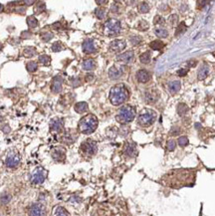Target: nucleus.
<instances>
[{
	"instance_id": "obj_1",
	"label": "nucleus",
	"mask_w": 215,
	"mask_h": 216,
	"mask_svg": "<svg viewBox=\"0 0 215 216\" xmlns=\"http://www.w3.org/2000/svg\"><path fill=\"white\" fill-rule=\"evenodd\" d=\"M129 98V91L124 84L116 85L110 91V101L114 106H120Z\"/></svg>"
},
{
	"instance_id": "obj_2",
	"label": "nucleus",
	"mask_w": 215,
	"mask_h": 216,
	"mask_svg": "<svg viewBox=\"0 0 215 216\" xmlns=\"http://www.w3.org/2000/svg\"><path fill=\"white\" fill-rule=\"evenodd\" d=\"M79 130L84 135H90L94 133L98 127V119L97 116L90 113L83 116L79 122Z\"/></svg>"
},
{
	"instance_id": "obj_3",
	"label": "nucleus",
	"mask_w": 215,
	"mask_h": 216,
	"mask_svg": "<svg viewBox=\"0 0 215 216\" xmlns=\"http://www.w3.org/2000/svg\"><path fill=\"white\" fill-rule=\"evenodd\" d=\"M135 118V110L132 106H124L118 111L117 115V120L121 124L131 123Z\"/></svg>"
},
{
	"instance_id": "obj_4",
	"label": "nucleus",
	"mask_w": 215,
	"mask_h": 216,
	"mask_svg": "<svg viewBox=\"0 0 215 216\" xmlns=\"http://www.w3.org/2000/svg\"><path fill=\"white\" fill-rule=\"evenodd\" d=\"M156 120V113L152 110L146 109L141 111L137 118V123L141 127H149Z\"/></svg>"
},
{
	"instance_id": "obj_5",
	"label": "nucleus",
	"mask_w": 215,
	"mask_h": 216,
	"mask_svg": "<svg viewBox=\"0 0 215 216\" xmlns=\"http://www.w3.org/2000/svg\"><path fill=\"white\" fill-rule=\"evenodd\" d=\"M121 31V23L117 19H109L104 25V33L108 36L117 35Z\"/></svg>"
},
{
	"instance_id": "obj_6",
	"label": "nucleus",
	"mask_w": 215,
	"mask_h": 216,
	"mask_svg": "<svg viewBox=\"0 0 215 216\" xmlns=\"http://www.w3.org/2000/svg\"><path fill=\"white\" fill-rule=\"evenodd\" d=\"M80 149H81L82 152L85 153V154L92 156L97 152L98 146H97V143L94 141L93 140H86L85 141L82 143Z\"/></svg>"
},
{
	"instance_id": "obj_7",
	"label": "nucleus",
	"mask_w": 215,
	"mask_h": 216,
	"mask_svg": "<svg viewBox=\"0 0 215 216\" xmlns=\"http://www.w3.org/2000/svg\"><path fill=\"white\" fill-rule=\"evenodd\" d=\"M47 176V171L42 167H38L31 175V182L34 184H41L44 182Z\"/></svg>"
},
{
	"instance_id": "obj_8",
	"label": "nucleus",
	"mask_w": 215,
	"mask_h": 216,
	"mask_svg": "<svg viewBox=\"0 0 215 216\" xmlns=\"http://www.w3.org/2000/svg\"><path fill=\"white\" fill-rule=\"evenodd\" d=\"M45 214H46V208L41 203H34L28 209L29 216H44Z\"/></svg>"
},
{
	"instance_id": "obj_9",
	"label": "nucleus",
	"mask_w": 215,
	"mask_h": 216,
	"mask_svg": "<svg viewBox=\"0 0 215 216\" xmlns=\"http://www.w3.org/2000/svg\"><path fill=\"white\" fill-rule=\"evenodd\" d=\"M51 155H52V158L55 161H63L66 157V150L62 146L54 147L52 152H51Z\"/></svg>"
},
{
	"instance_id": "obj_10",
	"label": "nucleus",
	"mask_w": 215,
	"mask_h": 216,
	"mask_svg": "<svg viewBox=\"0 0 215 216\" xmlns=\"http://www.w3.org/2000/svg\"><path fill=\"white\" fill-rule=\"evenodd\" d=\"M82 49L85 54H94L97 51V47H96V43L93 39H87L84 41L83 45H82Z\"/></svg>"
},
{
	"instance_id": "obj_11",
	"label": "nucleus",
	"mask_w": 215,
	"mask_h": 216,
	"mask_svg": "<svg viewBox=\"0 0 215 216\" xmlns=\"http://www.w3.org/2000/svg\"><path fill=\"white\" fill-rule=\"evenodd\" d=\"M135 59V54L132 51H128L126 53H121L120 55H118L117 57V61L120 62V63H124V64H129L132 63Z\"/></svg>"
},
{
	"instance_id": "obj_12",
	"label": "nucleus",
	"mask_w": 215,
	"mask_h": 216,
	"mask_svg": "<svg viewBox=\"0 0 215 216\" xmlns=\"http://www.w3.org/2000/svg\"><path fill=\"white\" fill-rule=\"evenodd\" d=\"M63 120L61 119H54L50 123V130L52 133H61L63 130Z\"/></svg>"
},
{
	"instance_id": "obj_13",
	"label": "nucleus",
	"mask_w": 215,
	"mask_h": 216,
	"mask_svg": "<svg viewBox=\"0 0 215 216\" xmlns=\"http://www.w3.org/2000/svg\"><path fill=\"white\" fill-rule=\"evenodd\" d=\"M124 153L127 156L134 157V156L137 155V146L132 143H127L126 146H124Z\"/></svg>"
},
{
	"instance_id": "obj_14",
	"label": "nucleus",
	"mask_w": 215,
	"mask_h": 216,
	"mask_svg": "<svg viewBox=\"0 0 215 216\" xmlns=\"http://www.w3.org/2000/svg\"><path fill=\"white\" fill-rule=\"evenodd\" d=\"M19 163H20V156L16 154V153H10L7 156L6 161H5V163H6L8 167H15L18 165Z\"/></svg>"
},
{
	"instance_id": "obj_15",
	"label": "nucleus",
	"mask_w": 215,
	"mask_h": 216,
	"mask_svg": "<svg viewBox=\"0 0 215 216\" xmlns=\"http://www.w3.org/2000/svg\"><path fill=\"white\" fill-rule=\"evenodd\" d=\"M127 44L124 40H114L110 43V49L114 52H121L126 48Z\"/></svg>"
},
{
	"instance_id": "obj_16",
	"label": "nucleus",
	"mask_w": 215,
	"mask_h": 216,
	"mask_svg": "<svg viewBox=\"0 0 215 216\" xmlns=\"http://www.w3.org/2000/svg\"><path fill=\"white\" fill-rule=\"evenodd\" d=\"M62 84H63V79H62V77H60V76L55 77L52 82V86H51L52 92L56 93V94L60 93L62 91Z\"/></svg>"
},
{
	"instance_id": "obj_17",
	"label": "nucleus",
	"mask_w": 215,
	"mask_h": 216,
	"mask_svg": "<svg viewBox=\"0 0 215 216\" xmlns=\"http://www.w3.org/2000/svg\"><path fill=\"white\" fill-rule=\"evenodd\" d=\"M137 79L140 83H148L151 80V74L146 70H140L137 73Z\"/></svg>"
},
{
	"instance_id": "obj_18",
	"label": "nucleus",
	"mask_w": 215,
	"mask_h": 216,
	"mask_svg": "<svg viewBox=\"0 0 215 216\" xmlns=\"http://www.w3.org/2000/svg\"><path fill=\"white\" fill-rule=\"evenodd\" d=\"M123 75V71L120 68L117 67H112L109 70V77L111 80H118V78H121V76Z\"/></svg>"
},
{
	"instance_id": "obj_19",
	"label": "nucleus",
	"mask_w": 215,
	"mask_h": 216,
	"mask_svg": "<svg viewBox=\"0 0 215 216\" xmlns=\"http://www.w3.org/2000/svg\"><path fill=\"white\" fill-rule=\"evenodd\" d=\"M208 73H209L208 65L203 64L202 66L200 67V69L198 70V73H197V78H198V80H204L206 77H207Z\"/></svg>"
},
{
	"instance_id": "obj_20",
	"label": "nucleus",
	"mask_w": 215,
	"mask_h": 216,
	"mask_svg": "<svg viewBox=\"0 0 215 216\" xmlns=\"http://www.w3.org/2000/svg\"><path fill=\"white\" fill-rule=\"evenodd\" d=\"M82 67L85 71H92L96 68V62L93 59H87L83 62Z\"/></svg>"
},
{
	"instance_id": "obj_21",
	"label": "nucleus",
	"mask_w": 215,
	"mask_h": 216,
	"mask_svg": "<svg viewBox=\"0 0 215 216\" xmlns=\"http://www.w3.org/2000/svg\"><path fill=\"white\" fill-rule=\"evenodd\" d=\"M88 108H89V106H88L86 102H80V103H77L75 105L74 109L78 113H84L88 111Z\"/></svg>"
},
{
	"instance_id": "obj_22",
	"label": "nucleus",
	"mask_w": 215,
	"mask_h": 216,
	"mask_svg": "<svg viewBox=\"0 0 215 216\" xmlns=\"http://www.w3.org/2000/svg\"><path fill=\"white\" fill-rule=\"evenodd\" d=\"M180 87H181V85H180L179 81H172L170 83H168V90L171 94L177 93L180 90Z\"/></svg>"
},
{
	"instance_id": "obj_23",
	"label": "nucleus",
	"mask_w": 215,
	"mask_h": 216,
	"mask_svg": "<svg viewBox=\"0 0 215 216\" xmlns=\"http://www.w3.org/2000/svg\"><path fill=\"white\" fill-rule=\"evenodd\" d=\"M157 99H158V95L156 93H154V92H146V103H148V104L155 103V102L157 101Z\"/></svg>"
},
{
	"instance_id": "obj_24",
	"label": "nucleus",
	"mask_w": 215,
	"mask_h": 216,
	"mask_svg": "<svg viewBox=\"0 0 215 216\" xmlns=\"http://www.w3.org/2000/svg\"><path fill=\"white\" fill-rule=\"evenodd\" d=\"M36 54H37V51L33 47H27L23 50V56L26 58H32Z\"/></svg>"
},
{
	"instance_id": "obj_25",
	"label": "nucleus",
	"mask_w": 215,
	"mask_h": 216,
	"mask_svg": "<svg viewBox=\"0 0 215 216\" xmlns=\"http://www.w3.org/2000/svg\"><path fill=\"white\" fill-rule=\"evenodd\" d=\"M54 216H70V215L64 207L57 206L54 209Z\"/></svg>"
},
{
	"instance_id": "obj_26",
	"label": "nucleus",
	"mask_w": 215,
	"mask_h": 216,
	"mask_svg": "<svg viewBox=\"0 0 215 216\" xmlns=\"http://www.w3.org/2000/svg\"><path fill=\"white\" fill-rule=\"evenodd\" d=\"M38 61H39V63L42 64V65H44V66H49V65L51 64V58L49 56H47V55L39 56Z\"/></svg>"
},
{
	"instance_id": "obj_27",
	"label": "nucleus",
	"mask_w": 215,
	"mask_h": 216,
	"mask_svg": "<svg viewBox=\"0 0 215 216\" xmlns=\"http://www.w3.org/2000/svg\"><path fill=\"white\" fill-rule=\"evenodd\" d=\"M46 10V4L44 2H37V5H35V8H34V11L36 12V14H40L42 12Z\"/></svg>"
},
{
	"instance_id": "obj_28",
	"label": "nucleus",
	"mask_w": 215,
	"mask_h": 216,
	"mask_svg": "<svg viewBox=\"0 0 215 216\" xmlns=\"http://www.w3.org/2000/svg\"><path fill=\"white\" fill-rule=\"evenodd\" d=\"M140 61L143 64H148L151 62V53L145 52L140 56Z\"/></svg>"
},
{
	"instance_id": "obj_29",
	"label": "nucleus",
	"mask_w": 215,
	"mask_h": 216,
	"mask_svg": "<svg viewBox=\"0 0 215 216\" xmlns=\"http://www.w3.org/2000/svg\"><path fill=\"white\" fill-rule=\"evenodd\" d=\"M149 46H151L152 50H160L165 47V44L159 40H155V41H152L151 43L149 44Z\"/></svg>"
},
{
	"instance_id": "obj_30",
	"label": "nucleus",
	"mask_w": 215,
	"mask_h": 216,
	"mask_svg": "<svg viewBox=\"0 0 215 216\" xmlns=\"http://www.w3.org/2000/svg\"><path fill=\"white\" fill-rule=\"evenodd\" d=\"M95 15L97 16V18L99 19H104L105 17H106L107 13H106V9L105 8H102V7H99L97 9L95 10Z\"/></svg>"
},
{
	"instance_id": "obj_31",
	"label": "nucleus",
	"mask_w": 215,
	"mask_h": 216,
	"mask_svg": "<svg viewBox=\"0 0 215 216\" xmlns=\"http://www.w3.org/2000/svg\"><path fill=\"white\" fill-rule=\"evenodd\" d=\"M154 33H155V35L157 37H159V38H166L168 35V32L165 29H163V28H156V29L154 30Z\"/></svg>"
},
{
	"instance_id": "obj_32",
	"label": "nucleus",
	"mask_w": 215,
	"mask_h": 216,
	"mask_svg": "<svg viewBox=\"0 0 215 216\" xmlns=\"http://www.w3.org/2000/svg\"><path fill=\"white\" fill-rule=\"evenodd\" d=\"M27 24L30 28H35L38 25V20L34 16L27 17Z\"/></svg>"
},
{
	"instance_id": "obj_33",
	"label": "nucleus",
	"mask_w": 215,
	"mask_h": 216,
	"mask_svg": "<svg viewBox=\"0 0 215 216\" xmlns=\"http://www.w3.org/2000/svg\"><path fill=\"white\" fill-rule=\"evenodd\" d=\"M26 69L28 70V72L34 73V72H36V70L38 69V64L36 63V62L31 61V62H29V63L26 65Z\"/></svg>"
},
{
	"instance_id": "obj_34",
	"label": "nucleus",
	"mask_w": 215,
	"mask_h": 216,
	"mask_svg": "<svg viewBox=\"0 0 215 216\" xmlns=\"http://www.w3.org/2000/svg\"><path fill=\"white\" fill-rule=\"evenodd\" d=\"M187 111H188V108L184 104H179L177 106V113H178V115H179V116L185 115V113H187Z\"/></svg>"
},
{
	"instance_id": "obj_35",
	"label": "nucleus",
	"mask_w": 215,
	"mask_h": 216,
	"mask_svg": "<svg viewBox=\"0 0 215 216\" xmlns=\"http://www.w3.org/2000/svg\"><path fill=\"white\" fill-rule=\"evenodd\" d=\"M138 11L140 13H148L149 11V6L146 2H141V3L138 5Z\"/></svg>"
},
{
	"instance_id": "obj_36",
	"label": "nucleus",
	"mask_w": 215,
	"mask_h": 216,
	"mask_svg": "<svg viewBox=\"0 0 215 216\" xmlns=\"http://www.w3.org/2000/svg\"><path fill=\"white\" fill-rule=\"evenodd\" d=\"M63 49H64V47L60 42H55V43L52 45V51H54V52H56V53L60 52V51H62Z\"/></svg>"
},
{
	"instance_id": "obj_37",
	"label": "nucleus",
	"mask_w": 215,
	"mask_h": 216,
	"mask_svg": "<svg viewBox=\"0 0 215 216\" xmlns=\"http://www.w3.org/2000/svg\"><path fill=\"white\" fill-rule=\"evenodd\" d=\"M10 199H11V196L9 194H7V193H4V194L0 196V204H6L9 202Z\"/></svg>"
},
{
	"instance_id": "obj_38",
	"label": "nucleus",
	"mask_w": 215,
	"mask_h": 216,
	"mask_svg": "<svg viewBox=\"0 0 215 216\" xmlns=\"http://www.w3.org/2000/svg\"><path fill=\"white\" fill-rule=\"evenodd\" d=\"M177 143H178V144H179L180 146L181 147H184V146H186L188 144V138H186V136H180L179 138H178V141H177Z\"/></svg>"
},
{
	"instance_id": "obj_39",
	"label": "nucleus",
	"mask_w": 215,
	"mask_h": 216,
	"mask_svg": "<svg viewBox=\"0 0 215 216\" xmlns=\"http://www.w3.org/2000/svg\"><path fill=\"white\" fill-rule=\"evenodd\" d=\"M185 30H186V26H185V24H184V23H180V24L177 26V28H176V31H175V36L180 35V34L184 32Z\"/></svg>"
},
{
	"instance_id": "obj_40",
	"label": "nucleus",
	"mask_w": 215,
	"mask_h": 216,
	"mask_svg": "<svg viewBox=\"0 0 215 216\" xmlns=\"http://www.w3.org/2000/svg\"><path fill=\"white\" fill-rule=\"evenodd\" d=\"M52 38H53V34L51 33V32H46V33H42V34H41V39H42V40H43L44 42L50 41Z\"/></svg>"
},
{
	"instance_id": "obj_41",
	"label": "nucleus",
	"mask_w": 215,
	"mask_h": 216,
	"mask_svg": "<svg viewBox=\"0 0 215 216\" xmlns=\"http://www.w3.org/2000/svg\"><path fill=\"white\" fill-rule=\"evenodd\" d=\"M175 146H176V143H175V141L173 140H170L167 141V149L169 152H172V150H174Z\"/></svg>"
},
{
	"instance_id": "obj_42",
	"label": "nucleus",
	"mask_w": 215,
	"mask_h": 216,
	"mask_svg": "<svg viewBox=\"0 0 215 216\" xmlns=\"http://www.w3.org/2000/svg\"><path fill=\"white\" fill-rule=\"evenodd\" d=\"M138 28H140V30H143V31L148 30V22L145 21V20H140V24H138Z\"/></svg>"
},
{
	"instance_id": "obj_43",
	"label": "nucleus",
	"mask_w": 215,
	"mask_h": 216,
	"mask_svg": "<svg viewBox=\"0 0 215 216\" xmlns=\"http://www.w3.org/2000/svg\"><path fill=\"white\" fill-rule=\"evenodd\" d=\"M177 20H178V16L176 15V14H173V15H171L168 18L169 23H170L171 25H175V24H176L177 23Z\"/></svg>"
},
{
	"instance_id": "obj_44",
	"label": "nucleus",
	"mask_w": 215,
	"mask_h": 216,
	"mask_svg": "<svg viewBox=\"0 0 215 216\" xmlns=\"http://www.w3.org/2000/svg\"><path fill=\"white\" fill-rule=\"evenodd\" d=\"M140 41H141V39L138 36H132L131 38V43L134 45V46H135V45H137V44H140Z\"/></svg>"
},
{
	"instance_id": "obj_45",
	"label": "nucleus",
	"mask_w": 215,
	"mask_h": 216,
	"mask_svg": "<svg viewBox=\"0 0 215 216\" xmlns=\"http://www.w3.org/2000/svg\"><path fill=\"white\" fill-rule=\"evenodd\" d=\"M165 19H163V17L161 16H155L154 18V24H159V25H162L165 24Z\"/></svg>"
},
{
	"instance_id": "obj_46",
	"label": "nucleus",
	"mask_w": 215,
	"mask_h": 216,
	"mask_svg": "<svg viewBox=\"0 0 215 216\" xmlns=\"http://www.w3.org/2000/svg\"><path fill=\"white\" fill-rule=\"evenodd\" d=\"M188 72V69H179L177 71V74L179 77H184Z\"/></svg>"
},
{
	"instance_id": "obj_47",
	"label": "nucleus",
	"mask_w": 215,
	"mask_h": 216,
	"mask_svg": "<svg viewBox=\"0 0 215 216\" xmlns=\"http://www.w3.org/2000/svg\"><path fill=\"white\" fill-rule=\"evenodd\" d=\"M187 64H188L189 67H194L195 65L197 64V62H196V60H189Z\"/></svg>"
},
{
	"instance_id": "obj_48",
	"label": "nucleus",
	"mask_w": 215,
	"mask_h": 216,
	"mask_svg": "<svg viewBox=\"0 0 215 216\" xmlns=\"http://www.w3.org/2000/svg\"><path fill=\"white\" fill-rule=\"evenodd\" d=\"M25 35H27V38H29V37L31 36V33L29 32V31H28V32H27V31H25V32L22 33V37H24Z\"/></svg>"
},
{
	"instance_id": "obj_49",
	"label": "nucleus",
	"mask_w": 215,
	"mask_h": 216,
	"mask_svg": "<svg viewBox=\"0 0 215 216\" xmlns=\"http://www.w3.org/2000/svg\"><path fill=\"white\" fill-rule=\"evenodd\" d=\"M96 3L99 4V5H101V4H107L108 1H107V0H105V1H100V0H97V1H96Z\"/></svg>"
},
{
	"instance_id": "obj_50",
	"label": "nucleus",
	"mask_w": 215,
	"mask_h": 216,
	"mask_svg": "<svg viewBox=\"0 0 215 216\" xmlns=\"http://www.w3.org/2000/svg\"><path fill=\"white\" fill-rule=\"evenodd\" d=\"M92 79H94V75H87L86 76V80L87 81H91Z\"/></svg>"
},
{
	"instance_id": "obj_51",
	"label": "nucleus",
	"mask_w": 215,
	"mask_h": 216,
	"mask_svg": "<svg viewBox=\"0 0 215 216\" xmlns=\"http://www.w3.org/2000/svg\"><path fill=\"white\" fill-rule=\"evenodd\" d=\"M23 3L28 4V5H31V4H34L35 2H34V1H23Z\"/></svg>"
},
{
	"instance_id": "obj_52",
	"label": "nucleus",
	"mask_w": 215,
	"mask_h": 216,
	"mask_svg": "<svg viewBox=\"0 0 215 216\" xmlns=\"http://www.w3.org/2000/svg\"><path fill=\"white\" fill-rule=\"evenodd\" d=\"M3 10H4L3 5H2V4H0V13H1V12H3Z\"/></svg>"
},
{
	"instance_id": "obj_53",
	"label": "nucleus",
	"mask_w": 215,
	"mask_h": 216,
	"mask_svg": "<svg viewBox=\"0 0 215 216\" xmlns=\"http://www.w3.org/2000/svg\"><path fill=\"white\" fill-rule=\"evenodd\" d=\"M1 48H2V47H1V45H0V50H1Z\"/></svg>"
}]
</instances>
